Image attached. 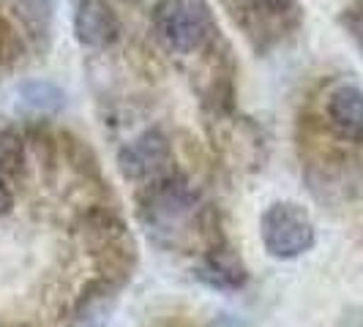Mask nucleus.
I'll use <instances>...</instances> for the list:
<instances>
[{
  "instance_id": "0eeeda50",
  "label": "nucleus",
  "mask_w": 363,
  "mask_h": 327,
  "mask_svg": "<svg viewBox=\"0 0 363 327\" xmlns=\"http://www.w3.org/2000/svg\"><path fill=\"white\" fill-rule=\"evenodd\" d=\"M194 275L205 287L218 292H238L249 284V270L240 256L227 246H213L194 268Z\"/></svg>"
},
{
  "instance_id": "4468645a",
  "label": "nucleus",
  "mask_w": 363,
  "mask_h": 327,
  "mask_svg": "<svg viewBox=\"0 0 363 327\" xmlns=\"http://www.w3.org/2000/svg\"><path fill=\"white\" fill-rule=\"evenodd\" d=\"M339 327H363V306L347 309L345 316L339 319Z\"/></svg>"
},
{
  "instance_id": "2eb2a0df",
  "label": "nucleus",
  "mask_w": 363,
  "mask_h": 327,
  "mask_svg": "<svg viewBox=\"0 0 363 327\" xmlns=\"http://www.w3.org/2000/svg\"><path fill=\"white\" fill-rule=\"evenodd\" d=\"M208 327H233L230 322H213V325H208Z\"/></svg>"
},
{
  "instance_id": "423d86ee",
  "label": "nucleus",
  "mask_w": 363,
  "mask_h": 327,
  "mask_svg": "<svg viewBox=\"0 0 363 327\" xmlns=\"http://www.w3.org/2000/svg\"><path fill=\"white\" fill-rule=\"evenodd\" d=\"M328 126L345 142H363V91L355 85L333 88L325 101Z\"/></svg>"
},
{
  "instance_id": "f03ea898",
  "label": "nucleus",
  "mask_w": 363,
  "mask_h": 327,
  "mask_svg": "<svg viewBox=\"0 0 363 327\" xmlns=\"http://www.w3.org/2000/svg\"><path fill=\"white\" fill-rule=\"evenodd\" d=\"M153 30L167 50L194 54L213 41L216 22L202 0H162L153 11Z\"/></svg>"
},
{
  "instance_id": "7ed1b4c3",
  "label": "nucleus",
  "mask_w": 363,
  "mask_h": 327,
  "mask_svg": "<svg viewBox=\"0 0 363 327\" xmlns=\"http://www.w3.org/2000/svg\"><path fill=\"white\" fill-rule=\"evenodd\" d=\"M259 237L273 259H298L314 248V221L295 202H273L259 218Z\"/></svg>"
},
{
  "instance_id": "6e6552de",
  "label": "nucleus",
  "mask_w": 363,
  "mask_h": 327,
  "mask_svg": "<svg viewBox=\"0 0 363 327\" xmlns=\"http://www.w3.org/2000/svg\"><path fill=\"white\" fill-rule=\"evenodd\" d=\"M19 98L25 107H30L33 112H44V115H52L63 107V91L52 82H44V79L25 82L19 88Z\"/></svg>"
},
{
  "instance_id": "39448f33",
  "label": "nucleus",
  "mask_w": 363,
  "mask_h": 327,
  "mask_svg": "<svg viewBox=\"0 0 363 327\" xmlns=\"http://www.w3.org/2000/svg\"><path fill=\"white\" fill-rule=\"evenodd\" d=\"M74 33L82 47L107 50L121 36V19L107 0H79L74 11Z\"/></svg>"
},
{
  "instance_id": "1a4fd4ad",
  "label": "nucleus",
  "mask_w": 363,
  "mask_h": 327,
  "mask_svg": "<svg viewBox=\"0 0 363 327\" xmlns=\"http://www.w3.org/2000/svg\"><path fill=\"white\" fill-rule=\"evenodd\" d=\"M17 14L33 36L50 33V3L47 0H17Z\"/></svg>"
},
{
  "instance_id": "9d476101",
  "label": "nucleus",
  "mask_w": 363,
  "mask_h": 327,
  "mask_svg": "<svg viewBox=\"0 0 363 327\" xmlns=\"http://www.w3.org/2000/svg\"><path fill=\"white\" fill-rule=\"evenodd\" d=\"M25 164V150H22V139L17 134L0 131V172L3 175H17Z\"/></svg>"
},
{
  "instance_id": "ddd939ff",
  "label": "nucleus",
  "mask_w": 363,
  "mask_h": 327,
  "mask_svg": "<svg viewBox=\"0 0 363 327\" xmlns=\"http://www.w3.org/2000/svg\"><path fill=\"white\" fill-rule=\"evenodd\" d=\"M268 14H290L292 8H295V0H257Z\"/></svg>"
},
{
  "instance_id": "f257e3e1",
  "label": "nucleus",
  "mask_w": 363,
  "mask_h": 327,
  "mask_svg": "<svg viewBox=\"0 0 363 327\" xmlns=\"http://www.w3.org/2000/svg\"><path fill=\"white\" fill-rule=\"evenodd\" d=\"M140 221L147 237L164 248H186L205 226V205L200 191L183 175H164L147 183L140 200Z\"/></svg>"
},
{
  "instance_id": "20e7f679",
  "label": "nucleus",
  "mask_w": 363,
  "mask_h": 327,
  "mask_svg": "<svg viewBox=\"0 0 363 327\" xmlns=\"http://www.w3.org/2000/svg\"><path fill=\"white\" fill-rule=\"evenodd\" d=\"M172 147L167 134L159 128H147L118 150V169L131 183H153L169 175Z\"/></svg>"
},
{
  "instance_id": "f8f14e48",
  "label": "nucleus",
  "mask_w": 363,
  "mask_h": 327,
  "mask_svg": "<svg viewBox=\"0 0 363 327\" xmlns=\"http://www.w3.org/2000/svg\"><path fill=\"white\" fill-rule=\"evenodd\" d=\"M11 207H14V191L9 185V175L0 172V216L11 213Z\"/></svg>"
},
{
  "instance_id": "9b49d317",
  "label": "nucleus",
  "mask_w": 363,
  "mask_h": 327,
  "mask_svg": "<svg viewBox=\"0 0 363 327\" xmlns=\"http://www.w3.org/2000/svg\"><path fill=\"white\" fill-rule=\"evenodd\" d=\"M347 30H350V36L355 38L358 47L363 50V3L355 6V8L347 14Z\"/></svg>"
}]
</instances>
